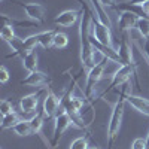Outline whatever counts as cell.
<instances>
[{"label":"cell","instance_id":"1","mask_svg":"<svg viewBox=\"0 0 149 149\" xmlns=\"http://www.w3.org/2000/svg\"><path fill=\"white\" fill-rule=\"evenodd\" d=\"M82 6L81 10V19H79V29H78V34H79V45H81V63H82V69L84 72H88L90 69L94 67L95 64V49L90 40L91 36V30H93V19H94V14L91 8L88 6V3L84 0H78Z\"/></svg>","mask_w":149,"mask_h":149},{"label":"cell","instance_id":"2","mask_svg":"<svg viewBox=\"0 0 149 149\" xmlns=\"http://www.w3.org/2000/svg\"><path fill=\"white\" fill-rule=\"evenodd\" d=\"M131 90L130 82L122 85V90L119 93V98L115 102L113 107H112V113H110V119L107 122V149H112L115 145V142L118 140V136L121 131V124H122V118H124V106H125V98Z\"/></svg>","mask_w":149,"mask_h":149},{"label":"cell","instance_id":"3","mask_svg":"<svg viewBox=\"0 0 149 149\" xmlns=\"http://www.w3.org/2000/svg\"><path fill=\"white\" fill-rule=\"evenodd\" d=\"M106 60H107V58H103L102 61H97V63L94 64V67L90 69L88 73H86L84 94H85V97H86V100H88V102H91L93 97L95 95V85L102 81L103 74H104V70H106Z\"/></svg>","mask_w":149,"mask_h":149},{"label":"cell","instance_id":"4","mask_svg":"<svg viewBox=\"0 0 149 149\" xmlns=\"http://www.w3.org/2000/svg\"><path fill=\"white\" fill-rule=\"evenodd\" d=\"M70 127H74V124L72 121V118L69 116V113L64 110V109H61L57 116L54 118V134H52V142H51V148L55 149L60 139L63 137V134L70 128Z\"/></svg>","mask_w":149,"mask_h":149},{"label":"cell","instance_id":"5","mask_svg":"<svg viewBox=\"0 0 149 149\" xmlns=\"http://www.w3.org/2000/svg\"><path fill=\"white\" fill-rule=\"evenodd\" d=\"M136 69H137V66H136V64H121L119 69L113 73V76H112V81H110L109 86L106 88V91L103 93L102 97H104L109 91L115 90L116 86H121V85L128 84L130 79L136 74Z\"/></svg>","mask_w":149,"mask_h":149},{"label":"cell","instance_id":"6","mask_svg":"<svg viewBox=\"0 0 149 149\" xmlns=\"http://www.w3.org/2000/svg\"><path fill=\"white\" fill-rule=\"evenodd\" d=\"M91 39L97 40L100 45L113 48V37H112V29L104 26L103 22H100L95 17L93 19V30H91ZM115 49V48H113Z\"/></svg>","mask_w":149,"mask_h":149},{"label":"cell","instance_id":"7","mask_svg":"<svg viewBox=\"0 0 149 149\" xmlns=\"http://www.w3.org/2000/svg\"><path fill=\"white\" fill-rule=\"evenodd\" d=\"M49 88L48 85L43 86V88H40L37 93H33V94H27L19 98V109L24 112V113H31V112H34L37 109V104H39V98L43 95L46 97Z\"/></svg>","mask_w":149,"mask_h":149},{"label":"cell","instance_id":"8","mask_svg":"<svg viewBox=\"0 0 149 149\" xmlns=\"http://www.w3.org/2000/svg\"><path fill=\"white\" fill-rule=\"evenodd\" d=\"M61 106V100L49 90L46 97L43 98V104H42V113H43V118L46 119H51V118H55L57 113H58V109Z\"/></svg>","mask_w":149,"mask_h":149},{"label":"cell","instance_id":"9","mask_svg":"<svg viewBox=\"0 0 149 149\" xmlns=\"http://www.w3.org/2000/svg\"><path fill=\"white\" fill-rule=\"evenodd\" d=\"M18 6L26 12V15L31 19V21H36V22H39L42 24L45 21V14H46V10H45V6L40 5V3H19L17 2Z\"/></svg>","mask_w":149,"mask_h":149},{"label":"cell","instance_id":"10","mask_svg":"<svg viewBox=\"0 0 149 149\" xmlns=\"http://www.w3.org/2000/svg\"><path fill=\"white\" fill-rule=\"evenodd\" d=\"M79 19H81V10L67 9V10L60 12V14L54 18V22H55V26H60V27H72L73 24H76Z\"/></svg>","mask_w":149,"mask_h":149},{"label":"cell","instance_id":"11","mask_svg":"<svg viewBox=\"0 0 149 149\" xmlns=\"http://www.w3.org/2000/svg\"><path fill=\"white\" fill-rule=\"evenodd\" d=\"M116 52L119 55L121 64H136V61L133 58V49H131V45L128 42V37H125V36L121 37Z\"/></svg>","mask_w":149,"mask_h":149},{"label":"cell","instance_id":"12","mask_svg":"<svg viewBox=\"0 0 149 149\" xmlns=\"http://www.w3.org/2000/svg\"><path fill=\"white\" fill-rule=\"evenodd\" d=\"M139 17L130 10H122L118 17V26L121 31H131L133 29L137 27Z\"/></svg>","mask_w":149,"mask_h":149},{"label":"cell","instance_id":"13","mask_svg":"<svg viewBox=\"0 0 149 149\" xmlns=\"http://www.w3.org/2000/svg\"><path fill=\"white\" fill-rule=\"evenodd\" d=\"M49 82H51V78L46 73L39 72V70L30 72L26 78L21 79V84L26 86H40V85H48Z\"/></svg>","mask_w":149,"mask_h":149},{"label":"cell","instance_id":"14","mask_svg":"<svg viewBox=\"0 0 149 149\" xmlns=\"http://www.w3.org/2000/svg\"><path fill=\"white\" fill-rule=\"evenodd\" d=\"M125 102L134 109L137 110L139 113L145 115V116H149V98H145L142 95H133V94H128Z\"/></svg>","mask_w":149,"mask_h":149},{"label":"cell","instance_id":"15","mask_svg":"<svg viewBox=\"0 0 149 149\" xmlns=\"http://www.w3.org/2000/svg\"><path fill=\"white\" fill-rule=\"evenodd\" d=\"M88 3H91V10H93V14H94V17L100 21V22H103L104 26H107L109 29H112V21H110V17L107 15V12L104 10V8H103V5L98 2V0H88Z\"/></svg>","mask_w":149,"mask_h":149},{"label":"cell","instance_id":"16","mask_svg":"<svg viewBox=\"0 0 149 149\" xmlns=\"http://www.w3.org/2000/svg\"><path fill=\"white\" fill-rule=\"evenodd\" d=\"M8 45L10 46V49L14 51V55H17V57H21V60L27 55V49H26V46H24V40L21 39V37H18V36H15L14 39H12L10 42H8Z\"/></svg>","mask_w":149,"mask_h":149},{"label":"cell","instance_id":"17","mask_svg":"<svg viewBox=\"0 0 149 149\" xmlns=\"http://www.w3.org/2000/svg\"><path fill=\"white\" fill-rule=\"evenodd\" d=\"M55 30H45L39 33V45L43 49H49L54 46V36H55Z\"/></svg>","mask_w":149,"mask_h":149},{"label":"cell","instance_id":"18","mask_svg":"<svg viewBox=\"0 0 149 149\" xmlns=\"http://www.w3.org/2000/svg\"><path fill=\"white\" fill-rule=\"evenodd\" d=\"M22 67L29 73L37 70V54H36V51H29L27 52V55L22 58Z\"/></svg>","mask_w":149,"mask_h":149},{"label":"cell","instance_id":"19","mask_svg":"<svg viewBox=\"0 0 149 149\" xmlns=\"http://www.w3.org/2000/svg\"><path fill=\"white\" fill-rule=\"evenodd\" d=\"M12 130H14L15 134H18L19 137H27V136L33 134V128L30 125V121H26V119H21Z\"/></svg>","mask_w":149,"mask_h":149},{"label":"cell","instance_id":"20","mask_svg":"<svg viewBox=\"0 0 149 149\" xmlns=\"http://www.w3.org/2000/svg\"><path fill=\"white\" fill-rule=\"evenodd\" d=\"M21 121L19 115L12 112V113H8L2 118V130H9V128H14L17 124Z\"/></svg>","mask_w":149,"mask_h":149},{"label":"cell","instance_id":"21","mask_svg":"<svg viewBox=\"0 0 149 149\" xmlns=\"http://www.w3.org/2000/svg\"><path fill=\"white\" fill-rule=\"evenodd\" d=\"M30 125L33 128V134H40L43 127V113H36L30 119Z\"/></svg>","mask_w":149,"mask_h":149},{"label":"cell","instance_id":"22","mask_svg":"<svg viewBox=\"0 0 149 149\" xmlns=\"http://www.w3.org/2000/svg\"><path fill=\"white\" fill-rule=\"evenodd\" d=\"M67 45H69V37H67V34L57 31L55 36H54V48L63 49V48H66Z\"/></svg>","mask_w":149,"mask_h":149},{"label":"cell","instance_id":"23","mask_svg":"<svg viewBox=\"0 0 149 149\" xmlns=\"http://www.w3.org/2000/svg\"><path fill=\"white\" fill-rule=\"evenodd\" d=\"M0 36H2V39H3L6 43H8V42H10V40L15 37L14 26H10V24H3L2 30H0Z\"/></svg>","mask_w":149,"mask_h":149},{"label":"cell","instance_id":"24","mask_svg":"<svg viewBox=\"0 0 149 149\" xmlns=\"http://www.w3.org/2000/svg\"><path fill=\"white\" fill-rule=\"evenodd\" d=\"M137 31L140 33L142 37L145 39H149V18H139V22H137Z\"/></svg>","mask_w":149,"mask_h":149},{"label":"cell","instance_id":"25","mask_svg":"<svg viewBox=\"0 0 149 149\" xmlns=\"http://www.w3.org/2000/svg\"><path fill=\"white\" fill-rule=\"evenodd\" d=\"M37 45H39V33L30 34L24 39V46H26L27 51H34Z\"/></svg>","mask_w":149,"mask_h":149},{"label":"cell","instance_id":"26","mask_svg":"<svg viewBox=\"0 0 149 149\" xmlns=\"http://www.w3.org/2000/svg\"><path fill=\"white\" fill-rule=\"evenodd\" d=\"M88 137H84V136H81V137H76L72 143H70V148L69 149H88Z\"/></svg>","mask_w":149,"mask_h":149},{"label":"cell","instance_id":"27","mask_svg":"<svg viewBox=\"0 0 149 149\" xmlns=\"http://www.w3.org/2000/svg\"><path fill=\"white\" fill-rule=\"evenodd\" d=\"M0 112H2V116L8 115V113H12V112H15L14 109V104H12V102L9 100H2V103H0Z\"/></svg>","mask_w":149,"mask_h":149},{"label":"cell","instance_id":"28","mask_svg":"<svg viewBox=\"0 0 149 149\" xmlns=\"http://www.w3.org/2000/svg\"><path fill=\"white\" fill-rule=\"evenodd\" d=\"M131 149H146V137H137L134 139L133 145H131Z\"/></svg>","mask_w":149,"mask_h":149},{"label":"cell","instance_id":"29","mask_svg":"<svg viewBox=\"0 0 149 149\" xmlns=\"http://www.w3.org/2000/svg\"><path fill=\"white\" fill-rule=\"evenodd\" d=\"M9 78H10V74H9L8 69H6V67H2V69H0V82H2V84H6V82L9 81Z\"/></svg>","mask_w":149,"mask_h":149},{"label":"cell","instance_id":"30","mask_svg":"<svg viewBox=\"0 0 149 149\" xmlns=\"http://www.w3.org/2000/svg\"><path fill=\"white\" fill-rule=\"evenodd\" d=\"M103 8H116V0H98Z\"/></svg>","mask_w":149,"mask_h":149},{"label":"cell","instance_id":"31","mask_svg":"<svg viewBox=\"0 0 149 149\" xmlns=\"http://www.w3.org/2000/svg\"><path fill=\"white\" fill-rule=\"evenodd\" d=\"M149 2V0H127V2H124V3H127V5H133V6H142L143 3Z\"/></svg>","mask_w":149,"mask_h":149},{"label":"cell","instance_id":"32","mask_svg":"<svg viewBox=\"0 0 149 149\" xmlns=\"http://www.w3.org/2000/svg\"><path fill=\"white\" fill-rule=\"evenodd\" d=\"M142 55L146 57L148 63H149V39H145V51H142Z\"/></svg>","mask_w":149,"mask_h":149},{"label":"cell","instance_id":"33","mask_svg":"<svg viewBox=\"0 0 149 149\" xmlns=\"http://www.w3.org/2000/svg\"><path fill=\"white\" fill-rule=\"evenodd\" d=\"M142 9H143V12H145V14L149 17V2L143 3V5H142Z\"/></svg>","mask_w":149,"mask_h":149},{"label":"cell","instance_id":"34","mask_svg":"<svg viewBox=\"0 0 149 149\" xmlns=\"http://www.w3.org/2000/svg\"><path fill=\"white\" fill-rule=\"evenodd\" d=\"M146 149H149V131L146 134Z\"/></svg>","mask_w":149,"mask_h":149},{"label":"cell","instance_id":"35","mask_svg":"<svg viewBox=\"0 0 149 149\" xmlns=\"http://www.w3.org/2000/svg\"><path fill=\"white\" fill-rule=\"evenodd\" d=\"M88 149H102V148H98V146H91V148H88Z\"/></svg>","mask_w":149,"mask_h":149},{"label":"cell","instance_id":"36","mask_svg":"<svg viewBox=\"0 0 149 149\" xmlns=\"http://www.w3.org/2000/svg\"><path fill=\"white\" fill-rule=\"evenodd\" d=\"M2 2H5V0H2Z\"/></svg>","mask_w":149,"mask_h":149}]
</instances>
